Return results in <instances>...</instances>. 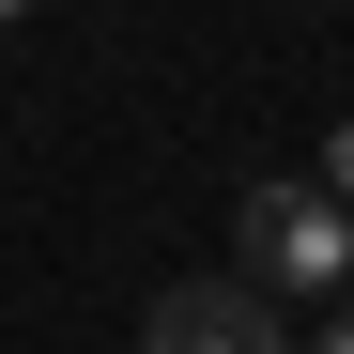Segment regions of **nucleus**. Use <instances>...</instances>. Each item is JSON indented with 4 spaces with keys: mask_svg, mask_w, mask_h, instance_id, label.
Returning a JSON list of instances; mask_svg holds the SVG:
<instances>
[{
    "mask_svg": "<svg viewBox=\"0 0 354 354\" xmlns=\"http://www.w3.org/2000/svg\"><path fill=\"white\" fill-rule=\"evenodd\" d=\"M231 247H247V292H339L354 277V216L324 185H247Z\"/></svg>",
    "mask_w": 354,
    "mask_h": 354,
    "instance_id": "f257e3e1",
    "label": "nucleus"
},
{
    "mask_svg": "<svg viewBox=\"0 0 354 354\" xmlns=\"http://www.w3.org/2000/svg\"><path fill=\"white\" fill-rule=\"evenodd\" d=\"M139 354H292V324H277V292H247V277H169L139 308Z\"/></svg>",
    "mask_w": 354,
    "mask_h": 354,
    "instance_id": "f03ea898",
    "label": "nucleus"
},
{
    "mask_svg": "<svg viewBox=\"0 0 354 354\" xmlns=\"http://www.w3.org/2000/svg\"><path fill=\"white\" fill-rule=\"evenodd\" d=\"M324 201H339V216H354V124H339V139H324Z\"/></svg>",
    "mask_w": 354,
    "mask_h": 354,
    "instance_id": "7ed1b4c3",
    "label": "nucleus"
},
{
    "mask_svg": "<svg viewBox=\"0 0 354 354\" xmlns=\"http://www.w3.org/2000/svg\"><path fill=\"white\" fill-rule=\"evenodd\" d=\"M308 354H354V308H324V339H308Z\"/></svg>",
    "mask_w": 354,
    "mask_h": 354,
    "instance_id": "20e7f679",
    "label": "nucleus"
},
{
    "mask_svg": "<svg viewBox=\"0 0 354 354\" xmlns=\"http://www.w3.org/2000/svg\"><path fill=\"white\" fill-rule=\"evenodd\" d=\"M0 16H31V0H0Z\"/></svg>",
    "mask_w": 354,
    "mask_h": 354,
    "instance_id": "39448f33",
    "label": "nucleus"
}]
</instances>
